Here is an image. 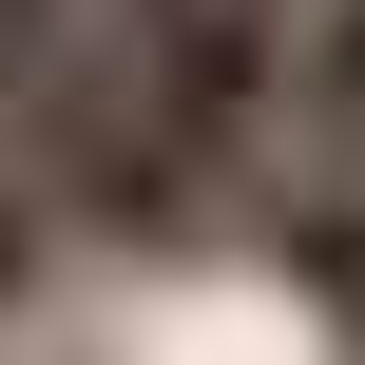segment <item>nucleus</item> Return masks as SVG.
Returning a JSON list of instances; mask_svg holds the SVG:
<instances>
[{
  "label": "nucleus",
  "mask_w": 365,
  "mask_h": 365,
  "mask_svg": "<svg viewBox=\"0 0 365 365\" xmlns=\"http://www.w3.org/2000/svg\"><path fill=\"white\" fill-rule=\"evenodd\" d=\"M0 154L58 192V231H115V250H154V269H173V250H212V231H250V173H231V154H192V135L135 96V58H115L96 19H77V58L0 115Z\"/></svg>",
  "instance_id": "obj_1"
},
{
  "label": "nucleus",
  "mask_w": 365,
  "mask_h": 365,
  "mask_svg": "<svg viewBox=\"0 0 365 365\" xmlns=\"http://www.w3.org/2000/svg\"><path fill=\"white\" fill-rule=\"evenodd\" d=\"M269 154H289V192L365 173V0H308V19H289V115H269Z\"/></svg>",
  "instance_id": "obj_2"
},
{
  "label": "nucleus",
  "mask_w": 365,
  "mask_h": 365,
  "mask_svg": "<svg viewBox=\"0 0 365 365\" xmlns=\"http://www.w3.org/2000/svg\"><path fill=\"white\" fill-rule=\"evenodd\" d=\"M269 250H289V289H308V327L365 365V173H327V192H289L269 212Z\"/></svg>",
  "instance_id": "obj_3"
},
{
  "label": "nucleus",
  "mask_w": 365,
  "mask_h": 365,
  "mask_svg": "<svg viewBox=\"0 0 365 365\" xmlns=\"http://www.w3.org/2000/svg\"><path fill=\"white\" fill-rule=\"evenodd\" d=\"M38 269H58V192H38L19 154H0V327L38 308Z\"/></svg>",
  "instance_id": "obj_4"
},
{
  "label": "nucleus",
  "mask_w": 365,
  "mask_h": 365,
  "mask_svg": "<svg viewBox=\"0 0 365 365\" xmlns=\"http://www.w3.org/2000/svg\"><path fill=\"white\" fill-rule=\"evenodd\" d=\"M58 58H77V0H0V115H19Z\"/></svg>",
  "instance_id": "obj_5"
}]
</instances>
